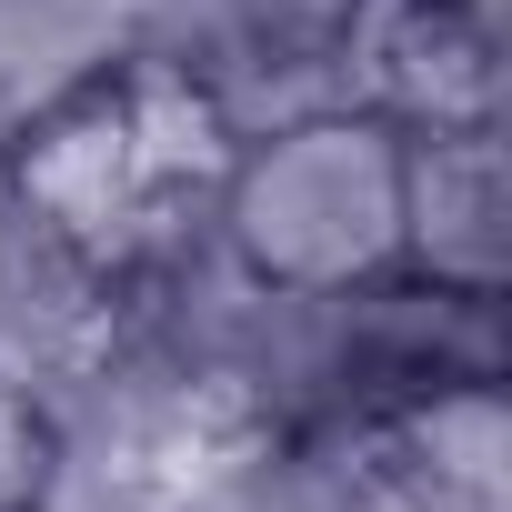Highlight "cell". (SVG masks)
<instances>
[{"label": "cell", "mask_w": 512, "mask_h": 512, "mask_svg": "<svg viewBox=\"0 0 512 512\" xmlns=\"http://www.w3.org/2000/svg\"><path fill=\"white\" fill-rule=\"evenodd\" d=\"M61 492H71V412L21 362H0V512H51Z\"/></svg>", "instance_id": "obj_4"}, {"label": "cell", "mask_w": 512, "mask_h": 512, "mask_svg": "<svg viewBox=\"0 0 512 512\" xmlns=\"http://www.w3.org/2000/svg\"><path fill=\"white\" fill-rule=\"evenodd\" d=\"M231 151L241 111L211 81V61H191L161 31H131L41 111H21V131L0 141V211L91 262L101 282L151 292L211 241Z\"/></svg>", "instance_id": "obj_1"}, {"label": "cell", "mask_w": 512, "mask_h": 512, "mask_svg": "<svg viewBox=\"0 0 512 512\" xmlns=\"http://www.w3.org/2000/svg\"><path fill=\"white\" fill-rule=\"evenodd\" d=\"M502 221H512L502 121L412 131V171H402V272L452 282V292H502Z\"/></svg>", "instance_id": "obj_3"}, {"label": "cell", "mask_w": 512, "mask_h": 512, "mask_svg": "<svg viewBox=\"0 0 512 512\" xmlns=\"http://www.w3.org/2000/svg\"><path fill=\"white\" fill-rule=\"evenodd\" d=\"M402 171L412 131L362 101H302L241 121V151L211 201V262L272 302H342L402 272Z\"/></svg>", "instance_id": "obj_2"}]
</instances>
